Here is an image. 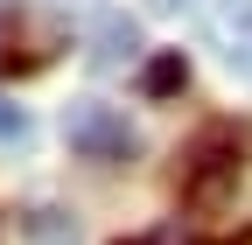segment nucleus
I'll return each mask as SVG.
<instances>
[{"mask_svg": "<svg viewBox=\"0 0 252 245\" xmlns=\"http://www.w3.org/2000/svg\"><path fill=\"white\" fill-rule=\"evenodd\" d=\"M63 140H70L84 161H133V154H140L133 119H126L119 105H105V98H77V105H63Z\"/></svg>", "mask_w": 252, "mask_h": 245, "instance_id": "f257e3e1", "label": "nucleus"}, {"mask_svg": "<svg viewBox=\"0 0 252 245\" xmlns=\"http://www.w3.org/2000/svg\"><path fill=\"white\" fill-rule=\"evenodd\" d=\"M238 175H245V154L231 147V133H203L196 154H189L182 189H189V203H224V196L238 189Z\"/></svg>", "mask_w": 252, "mask_h": 245, "instance_id": "f03ea898", "label": "nucleus"}, {"mask_svg": "<svg viewBox=\"0 0 252 245\" xmlns=\"http://www.w3.org/2000/svg\"><path fill=\"white\" fill-rule=\"evenodd\" d=\"M133 49H140V28L126 21V14H98V28H91V63L112 70V63H126Z\"/></svg>", "mask_w": 252, "mask_h": 245, "instance_id": "7ed1b4c3", "label": "nucleus"}, {"mask_svg": "<svg viewBox=\"0 0 252 245\" xmlns=\"http://www.w3.org/2000/svg\"><path fill=\"white\" fill-rule=\"evenodd\" d=\"M182 84H189V56L182 49H161V56L140 63V91H147V98H175Z\"/></svg>", "mask_w": 252, "mask_h": 245, "instance_id": "20e7f679", "label": "nucleus"}, {"mask_svg": "<svg viewBox=\"0 0 252 245\" xmlns=\"http://www.w3.org/2000/svg\"><path fill=\"white\" fill-rule=\"evenodd\" d=\"M21 231H28V245H77V224L63 217V210H28Z\"/></svg>", "mask_w": 252, "mask_h": 245, "instance_id": "39448f33", "label": "nucleus"}, {"mask_svg": "<svg viewBox=\"0 0 252 245\" xmlns=\"http://www.w3.org/2000/svg\"><path fill=\"white\" fill-rule=\"evenodd\" d=\"M224 63L238 77H252V35H224Z\"/></svg>", "mask_w": 252, "mask_h": 245, "instance_id": "423d86ee", "label": "nucleus"}, {"mask_svg": "<svg viewBox=\"0 0 252 245\" xmlns=\"http://www.w3.org/2000/svg\"><path fill=\"white\" fill-rule=\"evenodd\" d=\"M0 140H28V112L0 98Z\"/></svg>", "mask_w": 252, "mask_h": 245, "instance_id": "0eeeda50", "label": "nucleus"}, {"mask_svg": "<svg viewBox=\"0 0 252 245\" xmlns=\"http://www.w3.org/2000/svg\"><path fill=\"white\" fill-rule=\"evenodd\" d=\"M119 245H189L182 224H161V231H140V238H119Z\"/></svg>", "mask_w": 252, "mask_h": 245, "instance_id": "6e6552de", "label": "nucleus"}]
</instances>
